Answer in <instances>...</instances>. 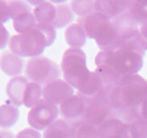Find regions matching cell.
<instances>
[{"label": "cell", "mask_w": 147, "mask_h": 138, "mask_svg": "<svg viewBox=\"0 0 147 138\" xmlns=\"http://www.w3.org/2000/svg\"><path fill=\"white\" fill-rule=\"evenodd\" d=\"M64 38L71 48H82L87 39L86 33L78 23H72L65 29Z\"/></svg>", "instance_id": "e0dca14e"}, {"label": "cell", "mask_w": 147, "mask_h": 138, "mask_svg": "<svg viewBox=\"0 0 147 138\" xmlns=\"http://www.w3.org/2000/svg\"><path fill=\"white\" fill-rule=\"evenodd\" d=\"M15 138H42L40 132L32 129V128H26L23 129L22 131H20Z\"/></svg>", "instance_id": "1f68e13d"}, {"label": "cell", "mask_w": 147, "mask_h": 138, "mask_svg": "<svg viewBox=\"0 0 147 138\" xmlns=\"http://www.w3.org/2000/svg\"><path fill=\"white\" fill-rule=\"evenodd\" d=\"M71 124L64 120H56L42 133V138H70Z\"/></svg>", "instance_id": "7402d4cb"}, {"label": "cell", "mask_w": 147, "mask_h": 138, "mask_svg": "<svg viewBox=\"0 0 147 138\" xmlns=\"http://www.w3.org/2000/svg\"><path fill=\"white\" fill-rule=\"evenodd\" d=\"M139 31H140V36H141L142 46H144L145 51H147V22H145L142 25H140Z\"/></svg>", "instance_id": "e575fe53"}, {"label": "cell", "mask_w": 147, "mask_h": 138, "mask_svg": "<svg viewBox=\"0 0 147 138\" xmlns=\"http://www.w3.org/2000/svg\"><path fill=\"white\" fill-rule=\"evenodd\" d=\"M74 87L64 79H56L42 87V98L54 105H61L74 94Z\"/></svg>", "instance_id": "9c48e42d"}, {"label": "cell", "mask_w": 147, "mask_h": 138, "mask_svg": "<svg viewBox=\"0 0 147 138\" xmlns=\"http://www.w3.org/2000/svg\"><path fill=\"white\" fill-rule=\"evenodd\" d=\"M33 14L39 24H53L56 16V6L51 1H42L33 8Z\"/></svg>", "instance_id": "d6986e66"}, {"label": "cell", "mask_w": 147, "mask_h": 138, "mask_svg": "<svg viewBox=\"0 0 147 138\" xmlns=\"http://www.w3.org/2000/svg\"><path fill=\"white\" fill-rule=\"evenodd\" d=\"M59 114L60 110L56 105L41 99L33 108L30 109L28 114V122L32 129L37 131H45L57 120Z\"/></svg>", "instance_id": "52a82bcc"}, {"label": "cell", "mask_w": 147, "mask_h": 138, "mask_svg": "<svg viewBox=\"0 0 147 138\" xmlns=\"http://www.w3.org/2000/svg\"><path fill=\"white\" fill-rule=\"evenodd\" d=\"M147 98V80L140 75H129L113 87L110 102L114 116L129 123L140 118V107Z\"/></svg>", "instance_id": "6da1fadb"}, {"label": "cell", "mask_w": 147, "mask_h": 138, "mask_svg": "<svg viewBox=\"0 0 147 138\" xmlns=\"http://www.w3.org/2000/svg\"><path fill=\"white\" fill-rule=\"evenodd\" d=\"M139 113H140V117L147 121V98H146V99H145V101L142 102V105H141V107H140V112H139Z\"/></svg>", "instance_id": "d590c367"}, {"label": "cell", "mask_w": 147, "mask_h": 138, "mask_svg": "<svg viewBox=\"0 0 147 138\" xmlns=\"http://www.w3.org/2000/svg\"><path fill=\"white\" fill-rule=\"evenodd\" d=\"M42 98V86H40L37 83L29 82L24 98H23V105L28 108H33Z\"/></svg>", "instance_id": "484cf974"}, {"label": "cell", "mask_w": 147, "mask_h": 138, "mask_svg": "<svg viewBox=\"0 0 147 138\" xmlns=\"http://www.w3.org/2000/svg\"><path fill=\"white\" fill-rule=\"evenodd\" d=\"M16 136H14V133L9 132V131H0V138H15Z\"/></svg>", "instance_id": "8d00e7d4"}, {"label": "cell", "mask_w": 147, "mask_h": 138, "mask_svg": "<svg viewBox=\"0 0 147 138\" xmlns=\"http://www.w3.org/2000/svg\"><path fill=\"white\" fill-rule=\"evenodd\" d=\"M9 41H10V39H9V32L3 26V24L0 23V49L5 48Z\"/></svg>", "instance_id": "836d02e7"}, {"label": "cell", "mask_w": 147, "mask_h": 138, "mask_svg": "<svg viewBox=\"0 0 147 138\" xmlns=\"http://www.w3.org/2000/svg\"><path fill=\"white\" fill-rule=\"evenodd\" d=\"M111 23L117 28V30L121 32V34H124L129 31H133V30H138L139 25L137 24V22L132 18V16L125 12L122 15L117 16L116 18L111 20Z\"/></svg>", "instance_id": "4316f807"}, {"label": "cell", "mask_w": 147, "mask_h": 138, "mask_svg": "<svg viewBox=\"0 0 147 138\" xmlns=\"http://www.w3.org/2000/svg\"><path fill=\"white\" fill-rule=\"evenodd\" d=\"M111 90L113 87H106L99 97L87 102L84 121L96 128H100L109 118L115 117L110 102Z\"/></svg>", "instance_id": "8992f818"}, {"label": "cell", "mask_w": 147, "mask_h": 138, "mask_svg": "<svg viewBox=\"0 0 147 138\" xmlns=\"http://www.w3.org/2000/svg\"><path fill=\"white\" fill-rule=\"evenodd\" d=\"M64 80L74 89L79 90L88 79L91 71L86 66V54L82 48H68L61 61Z\"/></svg>", "instance_id": "3957f363"}, {"label": "cell", "mask_w": 147, "mask_h": 138, "mask_svg": "<svg viewBox=\"0 0 147 138\" xmlns=\"http://www.w3.org/2000/svg\"><path fill=\"white\" fill-rule=\"evenodd\" d=\"M121 36H122L121 32L110 21V23L98 36V38L95 39V43L101 51H114L118 48Z\"/></svg>", "instance_id": "4fadbf2b"}, {"label": "cell", "mask_w": 147, "mask_h": 138, "mask_svg": "<svg viewBox=\"0 0 147 138\" xmlns=\"http://www.w3.org/2000/svg\"><path fill=\"white\" fill-rule=\"evenodd\" d=\"M37 24H38V22L32 12L24 13V14L20 15L18 17H16L15 20H13V25H14V29L17 32V34L25 33V32L33 30Z\"/></svg>", "instance_id": "cb8c5ba5"}, {"label": "cell", "mask_w": 147, "mask_h": 138, "mask_svg": "<svg viewBox=\"0 0 147 138\" xmlns=\"http://www.w3.org/2000/svg\"><path fill=\"white\" fill-rule=\"evenodd\" d=\"M20 117L18 107L15 106L10 100L0 106V128L9 129L11 128Z\"/></svg>", "instance_id": "ac0fdd59"}, {"label": "cell", "mask_w": 147, "mask_h": 138, "mask_svg": "<svg viewBox=\"0 0 147 138\" xmlns=\"http://www.w3.org/2000/svg\"><path fill=\"white\" fill-rule=\"evenodd\" d=\"M8 7H9L10 18H13V20H15L16 17H18L20 15H22L24 13L31 12V6L28 3V1H20V0L9 1Z\"/></svg>", "instance_id": "f546056e"}, {"label": "cell", "mask_w": 147, "mask_h": 138, "mask_svg": "<svg viewBox=\"0 0 147 138\" xmlns=\"http://www.w3.org/2000/svg\"><path fill=\"white\" fill-rule=\"evenodd\" d=\"M23 59L10 51L5 52L0 56V69L8 76H20V74H22L23 71Z\"/></svg>", "instance_id": "9a60e30c"}, {"label": "cell", "mask_w": 147, "mask_h": 138, "mask_svg": "<svg viewBox=\"0 0 147 138\" xmlns=\"http://www.w3.org/2000/svg\"><path fill=\"white\" fill-rule=\"evenodd\" d=\"M100 138H131L126 122L111 117L99 128Z\"/></svg>", "instance_id": "8fae6325"}, {"label": "cell", "mask_w": 147, "mask_h": 138, "mask_svg": "<svg viewBox=\"0 0 147 138\" xmlns=\"http://www.w3.org/2000/svg\"><path fill=\"white\" fill-rule=\"evenodd\" d=\"M60 75L61 69L59 64L42 55L30 59L25 66V77L42 87L59 79Z\"/></svg>", "instance_id": "5b68a950"}, {"label": "cell", "mask_w": 147, "mask_h": 138, "mask_svg": "<svg viewBox=\"0 0 147 138\" xmlns=\"http://www.w3.org/2000/svg\"><path fill=\"white\" fill-rule=\"evenodd\" d=\"M72 12L80 17L87 16L95 12V1L94 0H72L70 2Z\"/></svg>", "instance_id": "83f0119b"}, {"label": "cell", "mask_w": 147, "mask_h": 138, "mask_svg": "<svg viewBox=\"0 0 147 138\" xmlns=\"http://www.w3.org/2000/svg\"><path fill=\"white\" fill-rule=\"evenodd\" d=\"M36 28L45 37L46 43H47V47L52 46L53 43L55 41V38H56V29L51 24H39V23L36 25Z\"/></svg>", "instance_id": "4dcf8cb0"}, {"label": "cell", "mask_w": 147, "mask_h": 138, "mask_svg": "<svg viewBox=\"0 0 147 138\" xmlns=\"http://www.w3.org/2000/svg\"><path fill=\"white\" fill-rule=\"evenodd\" d=\"M74 12L70 5L62 3L56 6V16L53 22V26L55 29H62L65 26H69L70 23L74 21Z\"/></svg>", "instance_id": "603a6c76"}, {"label": "cell", "mask_w": 147, "mask_h": 138, "mask_svg": "<svg viewBox=\"0 0 147 138\" xmlns=\"http://www.w3.org/2000/svg\"><path fill=\"white\" fill-rule=\"evenodd\" d=\"M70 138H100L99 128L82 120L71 124Z\"/></svg>", "instance_id": "ffe728a7"}, {"label": "cell", "mask_w": 147, "mask_h": 138, "mask_svg": "<svg viewBox=\"0 0 147 138\" xmlns=\"http://www.w3.org/2000/svg\"><path fill=\"white\" fill-rule=\"evenodd\" d=\"M131 0H96L95 12L107 16L110 21L125 13Z\"/></svg>", "instance_id": "7c38bea8"}, {"label": "cell", "mask_w": 147, "mask_h": 138, "mask_svg": "<svg viewBox=\"0 0 147 138\" xmlns=\"http://www.w3.org/2000/svg\"><path fill=\"white\" fill-rule=\"evenodd\" d=\"M131 138H147V121L137 118L127 123Z\"/></svg>", "instance_id": "f1b7e54d"}, {"label": "cell", "mask_w": 147, "mask_h": 138, "mask_svg": "<svg viewBox=\"0 0 147 138\" xmlns=\"http://www.w3.org/2000/svg\"><path fill=\"white\" fill-rule=\"evenodd\" d=\"M77 23L83 28L87 38L96 39L98 36L101 33V31L110 23V20L107 16L98 12H94L87 16L79 17Z\"/></svg>", "instance_id": "30bf717a"}, {"label": "cell", "mask_w": 147, "mask_h": 138, "mask_svg": "<svg viewBox=\"0 0 147 138\" xmlns=\"http://www.w3.org/2000/svg\"><path fill=\"white\" fill-rule=\"evenodd\" d=\"M106 87L107 86L103 85L102 80L95 74V71H91V75H90L88 79L86 80V83L78 90V94L80 97H83L88 102V101L95 99L96 97H99Z\"/></svg>", "instance_id": "2e32d148"}, {"label": "cell", "mask_w": 147, "mask_h": 138, "mask_svg": "<svg viewBox=\"0 0 147 138\" xmlns=\"http://www.w3.org/2000/svg\"><path fill=\"white\" fill-rule=\"evenodd\" d=\"M47 47V43L42 33L34 28L33 30L15 34L10 38L9 48L10 52L21 56V57H37L40 56L45 48Z\"/></svg>", "instance_id": "277c9868"}, {"label": "cell", "mask_w": 147, "mask_h": 138, "mask_svg": "<svg viewBox=\"0 0 147 138\" xmlns=\"http://www.w3.org/2000/svg\"><path fill=\"white\" fill-rule=\"evenodd\" d=\"M118 47H124V48H130L133 49L142 55H145V48L142 46V41H141V36H140V31L138 30H133V31H129L124 34L121 36V40H119V45Z\"/></svg>", "instance_id": "44dd1931"}, {"label": "cell", "mask_w": 147, "mask_h": 138, "mask_svg": "<svg viewBox=\"0 0 147 138\" xmlns=\"http://www.w3.org/2000/svg\"><path fill=\"white\" fill-rule=\"evenodd\" d=\"M138 25L147 22V0H131L126 10Z\"/></svg>", "instance_id": "d4e9b609"}, {"label": "cell", "mask_w": 147, "mask_h": 138, "mask_svg": "<svg viewBox=\"0 0 147 138\" xmlns=\"http://www.w3.org/2000/svg\"><path fill=\"white\" fill-rule=\"evenodd\" d=\"M9 18H10V14H9L8 2L0 0V23L3 24L7 21H9Z\"/></svg>", "instance_id": "d6a6232c"}, {"label": "cell", "mask_w": 147, "mask_h": 138, "mask_svg": "<svg viewBox=\"0 0 147 138\" xmlns=\"http://www.w3.org/2000/svg\"><path fill=\"white\" fill-rule=\"evenodd\" d=\"M30 80L24 76H16L13 77L6 87V93L9 98V100L17 107L23 105V98L24 93L28 86V83Z\"/></svg>", "instance_id": "5bb4252c"}, {"label": "cell", "mask_w": 147, "mask_h": 138, "mask_svg": "<svg viewBox=\"0 0 147 138\" xmlns=\"http://www.w3.org/2000/svg\"><path fill=\"white\" fill-rule=\"evenodd\" d=\"M87 108V101L79 94H75L63 103L60 105L59 110L62 116V120L69 124L76 123L84 120V115Z\"/></svg>", "instance_id": "ba28073f"}, {"label": "cell", "mask_w": 147, "mask_h": 138, "mask_svg": "<svg viewBox=\"0 0 147 138\" xmlns=\"http://www.w3.org/2000/svg\"><path fill=\"white\" fill-rule=\"evenodd\" d=\"M108 64L122 77L137 75L144 66V55L124 47L114 51H100L95 56V66Z\"/></svg>", "instance_id": "7a4b0ae2"}]
</instances>
